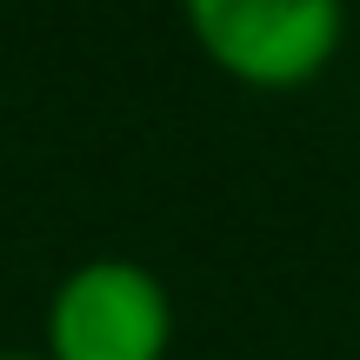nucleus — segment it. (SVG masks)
I'll return each instance as SVG.
<instances>
[{"label": "nucleus", "mask_w": 360, "mask_h": 360, "mask_svg": "<svg viewBox=\"0 0 360 360\" xmlns=\"http://www.w3.org/2000/svg\"><path fill=\"white\" fill-rule=\"evenodd\" d=\"M0 360H40V354H20V347H0Z\"/></svg>", "instance_id": "obj_3"}, {"label": "nucleus", "mask_w": 360, "mask_h": 360, "mask_svg": "<svg viewBox=\"0 0 360 360\" xmlns=\"http://www.w3.org/2000/svg\"><path fill=\"white\" fill-rule=\"evenodd\" d=\"M174 294L134 254H87L53 281L40 360H167Z\"/></svg>", "instance_id": "obj_2"}, {"label": "nucleus", "mask_w": 360, "mask_h": 360, "mask_svg": "<svg viewBox=\"0 0 360 360\" xmlns=\"http://www.w3.org/2000/svg\"><path fill=\"white\" fill-rule=\"evenodd\" d=\"M193 47L260 94L314 87L347 47V0H180Z\"/></svg>", "instance_id": "obj_1"}]
</instances>
